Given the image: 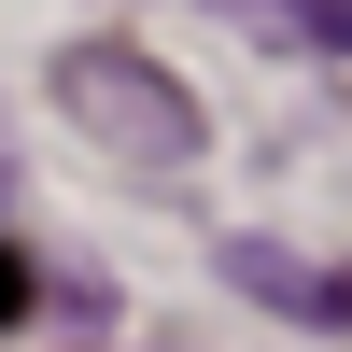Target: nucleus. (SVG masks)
Here are the masks:
<instances>
[{"label": "nucleus", "mask_w": 352, "mask_h": 352, "mask_svg": "<svg viewBox=\"0 0 352 352\" xmlns=\"http://www.w3.org/2000/svg\"><path fill=\"white\" fill-rule=\"evenodd\" d=\"M212 268L240 282L254 310H282V324H352V268H310V254H282V240H226Z\"/></svg>", "instance_id": "obj_2"}, {"label": "nucleus", "mask_w": 352, "mask_h": 352, "mask_svg": "<svg viewBox=\"0 0 352 352\" xmlns=\"http://www.w3.org/2000/svg\"><path fill=\"white\" fill-rule=\"evenodd\" d=\"M240 28H296V43H352V0H212Z\"/></svg>", "instance_id": "obj_3"}, {"label": "nucleus", "mask_w": 352, "mask_h": 352, "mask_svg": "<svg viewBox=\"0 0 352 352\" xmlns=\"http://www.w3.org/2000/svg\"><path fill=\"white\" fill-rule=\"evenodd\" d=\"M28 296H43V282H28V254L0 240V310H28Z\"/></svg>", "instance_id": "obj_4"}, {"label": "nucleus", "mask_w": 352, "mask_h": 352, "mask_svg": "<svg viewBox=\"0 0 352 352\" xmlns=\"http://www.w3.org/2000/svg\"><path fill=\"white\" fill-rule=\"evenodd\" d=\"M43 85H56V113H71L113 169H155V184H169V169H197V99H184L141 43H71Z\"/></svg>", "instance_id": "obj_1"}]
</instances>
